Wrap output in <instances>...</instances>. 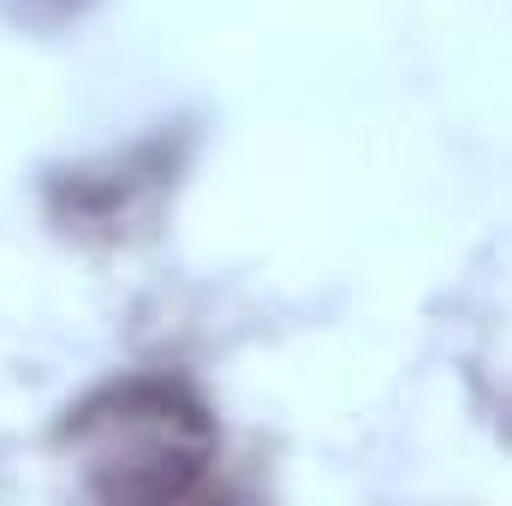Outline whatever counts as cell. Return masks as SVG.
Segmentation results:
<instances>
[{"label": "cell", "instance_id": "cell-1", "mask_svg": "<svg viewBox=\"0 0 512 506\" xmlns=\"http://www.w3.org/2000/svg\"><path fill=\"white\" fill-rule=\"evenodd\" d=\"M215 417L173 376H126L66 417V459L102 501H185L215 471Z\"/></svg>", "mask_w": 512, "mask_h": 506}]
</instances>
